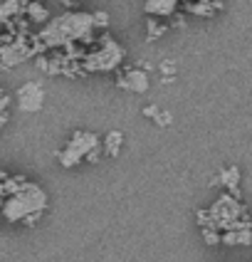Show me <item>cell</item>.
Masks as SVG:
<instances>
[{"mask_svg":"<svg viewBox=\"0 0 252 262\" xmlns=\"http://www.w3.org/2000/svg\"><path fill=\"white\" fill-rule=\"evenodd\" d=\"M42 102H44V92L40 84H35V82H28V84H22V87L17 89V106L22 109V112H40L42 109Z\"/></svg>","mask_w":252,"mask_h":262,"instance_id":"277c9868","label":"cell"},{"mask_svg":"<svg viewBox=\"0 0 252 262\" xmlns=\"http://www.w3.org/2000/svg\"><path fill=\"white\" fill-rule=\"evenodd\" d=\"M178 0H146L148 15H171L176 10Z\"/></svg>","mask_w":252,"mask_h":262,"instance_id":"5b68a950","label":"cell"},{"mask_svg":"<svg viewBox=\"0 0 252 262\" xmlns=\"http://www.w3.org/2000/svg\"><path fill=\"white\" fill-rule=\"evenodd\" d=\"M94 25V17L87 13H67L57 17L55 23H50L47 28L42 30V40L47 45H62L70 42V40H77L82 35H87V30H91Z\"/></svg>","mask_w":252,"mask_h":262,"instance_id":"6da1fadb","label":"cell"},{"mask_svg":"<svg viewBox=\"0 0 252 262\" xmlns=\"http://www.w3.org/2000/svg\"><path fill=\"white\" fill-rule=\"evenodd\" d=\"M124 87L131 89V92H146L148 89L146 74L139 72V70H131V72L126 74V79H124Z\"/></svg>","mask_w":252,"mask_h":262,"instance_id":"8992f818","label":"cell"},{"mask_svg":"<svg viewBox=\"0 0 252 262\" xmlns=\"http://www.w3.org/2000/svg\"><path fill=\"white\" fill-rule=\"evenodd\" d=\"M44 203H47V198H44V193L40 186H25V188H20V193H15L13 198L5 203L3 215L10 220V223L25 220V218H30V215L42 213Z\"/></svg>","mask_w":252,"mask_h":262,"instance_id":"7a4b0ae2","label":"cell"},{"mask_svg":"<svg viewBox=\"0 0 252 262\" xmlns=\"http://www.w3.org/2000/svg\"><path fill=\"white\" fill-rule=\"evenodd\" d=\"M99 148V139L94 136V134H89V131H77L74 134V139L70 141V146L62 151V156H59V161H62V166H74L77 161H82L87 154H91L89 159H94V151Z\"/></svg>","mask_w":252,"mask_h":262,"instance_id":"3957f363","label":"cell"},{"mask_svg":"<svg viewBox=\"0 0 252 262\" xmlns=\"http://www.w3.org/2000/svg\"><path fill=\"white\" fill-rule=\"evenodd\" d=\"M104 146H106V151L114 156V154L119 151V146H121V134H119V131H111V134L106 136V144Z\"/></svg>","mask_w":252,"mask_h":262,"instance_id":"52a82bcc","label":"cell"}]
</instances>
